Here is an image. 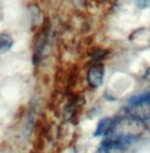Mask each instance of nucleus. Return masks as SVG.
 Instances as JSON below:
<instances>
[{
	"label": "nucleus",
	"instance_id": "obj_3",
	"mask_svg": "<svg viewBox=\"0 0 150 153\" xmlns=\"http://www.w3.org/2000/svg\"><path fill=\"white\" fill-rule=\"evenodd\" d=\"M104 71L105 70H104V65L102 62L93 63L87 72L88 85L94 89L99 88L104 81Z\"/></svg>",
	"mask_w": 150,
	"mask_h": 153
},
{
	"label": "nucleus",
	"instance_id": "obj_5",
	"mask_svg": "<svg viewBox=\"0 0 150 153\" xmlns=\"http://www.w3.org/2000/svg\"><path fill=\"white\" fill-rule=\"evenodd\" d=\"M113 120H114V118H103L97 125L94 136H106L110 128H111Z\"/></svg>",
	"mask_w": 150,
	"mask_h": 153
},
{
	"label": "nucleus",
	"instance_id": "obj_4",
	"mask_svg": "<svg viewBox=\"0 0 150 153\" xmlns=\"http://www.w3.org/2000/svg\"><path fill=\"white\" fill-rule=\"evenodd\" d=\"M14 45V38L9 33L1 32L0 33V55L5 54L9 51Z\"/></svg>",
	"mask_w": 150,
	"mask_h": 153
},
{
	"label": "nucleus",
	"instance_id": "obj_1",
	"mask_svg": "<svg viewBox=\"0 0 150 153\" xmlns=\"http://www.w3.org/2000/svg\"><path fill=\"white\" fill-rule=\"evenodd\" d=\"M145 129V123L134 117L129 116V117H122V118H114L106 136L107 139L130 143L132 140L142 135Z\"/></svg>",
	"mask_w": 150,
	"mask_h": 153
},
{
	"label": "nucleus",
	"instance_id": "obj_2",
	"mask_svg": "<svg viewBox=\"0 0 150 153\" xmlns=\"http://www.w3.org/2000/svg\"><path fill=\"white\" fill-rule=\"evenodd\" d=\"M125 111L129 116L142 122L150 120V92L132 98L129 101Z\"/></svg>",
	"mask_w": 150,
	"mask_h": 153
},
{
	"label": "nucleus",
	"instance_id": "obj_7",
	"mask_svg": "<svg viewBox=\"0 0 150 153\" xmlns=\"http://www.w3.org/2000/svg\"><path fill=\"white\" fill-rule=\"evenodd\" d=\"M4 17V13H2V7H1V4H0V20Z\"/></svg>",
	"mask_w": 150,
	"mask_h": 153
},
{
	"label": "nucleus",
	"instance_id": "obj_6",
	"mask_svg": "<svg viewBox=\"0 0 150 153\" xmlns=\"http://www.w3.org/2000/svg\"><path fill=\"white\" fill-rule=\"evenodd\" d=\"M136 5L141 9H149L150 0H136Z\"/></svg>",
	"mask_w": 150,
	"mask_h": 153
}]
</instances>
